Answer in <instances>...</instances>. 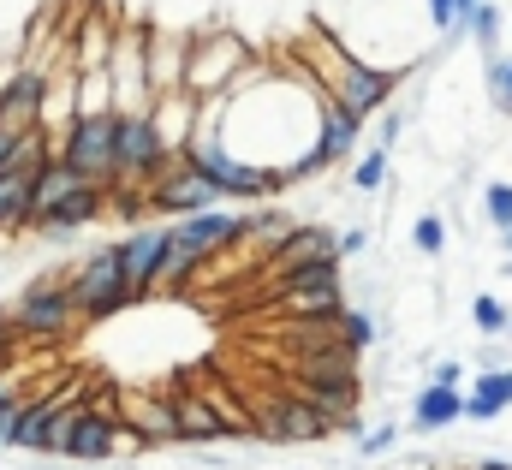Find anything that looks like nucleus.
Segmentation results:
<instances>
[{
  "instance_id": "nucleus-1",
  "label": "nucleus",
  "mask_w": 512,
  "mask_h": 470,
  "mask_svg": "<svg viewBox=\"0 0 512 470\" xmlns=\"http://www.w3.org/2000/svg\"><path fill=\"white\" fill-rule=\"evenodd\" d=\"M66 274H72V268H48V274L24 280V292L6 304V316H12V328H18L24 346H60L66 334L84 328V322H78V304H72V292H66Z\"/></svg>"
},
{
  "instance_id": "nucleus-2",
  "label": "nucleus",
  "mask_w": 512,
  "mask_h": 470,
  "mask_svg": "<svg viewBox=\"0 0 512 470\" xmlns=\"http://www.w3.org/2000/svg\"><path fill=\"white\" fill-rule=\"evenodd\" d=\"M66 292H72V304H78V322H84V328L126 316L131 292H126V274H120V244L108 238V244H96L90 256H78V262H72V274H66Z\"/></svg>"
},
{
  "instance_id": "nucleus-3",
  "label": "nucleus",
  "mask_w": 512,
  "mask_h": 470,
  "mask_svg": "<svg viewBox=\"0 0 512 470\" xmlns=\"http://www.w3.org/2000/svg\"><path fill=\"white\" fill-rule=\"evenodd\" d=\"M251 417H256V447H310V441L334 435V423L304 393H262Z\"/></svg>"
},
{
  "instance_id": "nucleus-4",
  "label": "nucleus",
  "mask_w": 512,
  "mask_h": 470,
  "mask_svg": "<svg viewBox=\"0 0 512 470\" xmlns=\"http://www.w3.org/2000/svg\"><path fill=\"white\" fill-rule=\"evenodd\" d=\"M114 131H120V114H78L54 137V155L72 173H84L90 185L114 191Z\"/></svg>"
},
{
  "instance_id": "nucleus-5",
  "label": "nucleus",
  "mask_w": 512,
  "mask_h": 470,
  "mask_svg": "<svg viewBox=\"0 0 512 470\" xmlns=\"http://www.w3.org/2000/svg\"><path fill=\"white\" fill-rule=\"evenodd\" d=\"M251 66V48L233 36V30H215V36H191V60H185V96L209 102L221 96L239 72Z\"/></svg>"
},
{
  "instance_id": "nucleus-6",
  "label": "nucleus",
  "mask_w": 512,
  "mask_h": 470,
  "mask_svg": "<svg viewBox=\"0 0 512 470\" xmlns=\"http://www.w3.org/2000/svg\"><path fill=\"white\" fill-rule=\"evenodd\" d=\"M143 197H149V221H185V215H203V209H221V203H227L203 173L185 167V155H179Z\"/></svg>"
},
{
  "instance_id": "nucleus-7",
  "label": "nucleus",
  "mask_w": 512,
  "mask_h": 470,
  "mask_svg": "<svg viewBox=\"0 0 512 470\" xmlns=\"http://www.w3.org/2000/svg\"><path fill=\"white\" fill-rule=\"evenodd\" d=\"M143 24L114 36V60H108V84H114V114H143L155 102L149 90V60H143Z\"/></svg>"
},
{
  "instance_id": "nucleus-8",
  "label": "nucleus",
  "mask_w": 512,
  "mask_h": 470,
  "mask_svg": "<svg viewBox=\"0 0 512 470\" xmlns=\"http://www.w3.org/2000/svg\"><path fill=\"white\" fill-rule=\"evenodd\" d=\"M42 90H48V66H42V60H18V66L0 78V131H12V137L36 131V119H42Z\"/></svg>"
},
{
  "instance_id": "nucleus-9",
  "label": "nucleus",
  "mask_w": 512,
  "mask_h": 470,
  "mask_svg": "<svg viewBox=\"0 0 512 470\" xmlns=\"http://www.w3.org/2000/svg\"><path fill=\"white\" fill-rule=\"evenodd\" d=\"M120 244V274H126L131 304H143L155 292V268H161V250H167V221H143V227H126Z\"/></svg>"
},
{
  "instance_id": "nucleus-10",
  "label": "nucleus",
  "mask_w": 512,
  "mask_h": 470,
  "mask_svg": "<svg viewBox=\"0 0 512 470\" xmlns=\"http://www.w3.org/2000/svg\"><path fill=\"white\" fill-rule=\"evenodd\" d=\"M161 393L173 399V417H179V447H185V453H197V447H233L227 423L215 417V405H209L203 393H191V387H179V381H167Z\"/></svg>"
},
{
  "instance_id": "nucleus-11",
  "label": "nucleus",
  "mask_w": 512,
  "mask_h": 470,
  "mask_svg": "<svg viewBox=\"0 0 512 470\" xmlns=\"http://www.w3.org/2000/svg\"><path fill=\"white\" fill-rule=\"evenodd\" d=\"M102 215H108V191H102V185H84V191H72L60 209H48V215L30 227V238H42V244H66L72 233L96 227Z\"/></svg>"
},
{
  "instance_id": "nucleus-12",
  "label": "nucleus",
  "mask_w": 512,
  "mask_h": 470,
  "mask_svg": "<svg viewBox=\"0 0 512 470\" xmlns=\"http://www.w3.org/2000/svg\"><path fill=\"white\" fill-rule=\"evenodd\" d=\"M453 423H465V393L459 387H417V399H411V417H405V435H447Z\"/></svg>"
},
{
  "instance_id": "nucleus-13",
  "label": "nucleus",
  "mask_w": 512,
  "mask_h": 470,
  "mask_svg": "<svg viewBox=\"0 0 512 470\" xmlns=\"http://www.w3.org/2000/svg\"><path fill=\"white\" fill-rule=\"evenodd\" d=\"M322 256H340V250H334V227H322V221H298L292 233L268 250V274L280 280V274H292V268H304V262H322Z\"/></svg>"
},
{
  "instance_id": "nucleus-14",
  "label": "nucleus",
  "mask_w": 512,
  "mask_h": 470,
  "mask_svg": "<svg viewBox=\"0 0 512 470\" xmlns=\"http://www.w3.org/2000/svg\"><path fill=\"white\" fill-rule=\"evenodd\" d=\"M143 60H149V90H155V96H167V90H185L191 36H173V30H149V36H143Z\"/></svg>"
},
{
  "instance_id": "nucleus-15",
  "label": "nucleus",
  "mask_w": 512,
  "mask_h": 470,
  "mask_svg": "<svg viewBox=\"0 0 512 470\" xmlns=\"http://www.w3.org/2000/svg\"><path fill=\"white\" fill-rule=\"evenodd\" d=\"M149 119H155V137H161V149L185 155V143H191V131H197V96H185V90H167V96H155V102H149Z\"/></svg>"
},
{
  "instance_id": "nucleus-16",
  "label": "nucleus",
  "mask_w": 512,
  "mask_h": 470,
  "mask_svg": "<svg viewBox=\"0 0 512 470\" xmlns=\"http://www.w3.org/2000/svg\"><path fill=\"white\" fill-rule=\"evenodd\" d=\"M507 411H512V363L507 369H483V375H471L465 423H501Z\"/></svg>"
},
{
  "instance_id": "nucleus-17",
  "label": "nucleus",
  "mask_w": 512,
  "mask_h": 470,
  "mask_svg": "<svg viewBox=\"0 0 512 470\" xmlns=\"http://www.w3.org/2000/svg\"><path fill=\"white\" fill-rule=\"evenodd\" d=\"M84 185H90V179H84V173H72V167H66L60 155H54V161H48V167L36 173V185H30V227H36V221H42L48 209H60V203L72 197V191H84ZM24 238H30V233H24Z\"/></svg>"
},
{
  "instance_id": "nucleus-18",
  "label": "nucleus",
  "mask_w": 512,
  "mask_h": 470,
  "mask_svg": "<svg viewBox=\"0 0 512 470\" xmlns=\"http://www.w3.org/2000/svg\"><path fill=\"white\" fill-rule=\"evenodd\" d=\"M114 36H120V30H108V18H102V12H90V18H84V30L66 42L72 72H108V60H114Z\"/></svg>"
},
{
  "instance_id": "nucleus-19",
  "label": "nucleus",
  "mask_w": 512,
  "mask_h": 470,
  "mask_svg": "<svg viewBox=\"0 0 512 470\" xmlns=\"http://www.w3.org/2000/svg\"><path fill=\"white\" fill-rule=\"evenodd\" d=\"M358 131H364V119H352L340 102H328V96H322V125H316V143L328 149V161H334V167L358 155Z\"/></svg>"
},
{
  "instance_id": "nucleus-20",
  "label": "nucleus",
  "mask_w": 512,
  "mask_h": 470,
  "mask_svg": "<svg viewBox=\"0 0 512 470\" xmlns=\"http://www.w3.org/2000/svg\"><path fill=\"white\" fill-rule=\"evenodd\" d=\"M465 36H471V48L483 54V60H501V36H507V12L495 6V0H483L471 18H465Z\"/></svg>"
},
{
  "instance_id": "nucleus-21",
  "label": "nucleus",
  "mask_w": 512,
  "mask_h": 470,
  "mask_svg": "<svg viewBox=\"0 0 512 470\" xmlns=\"http://www.w3.org/2000/svg\"><path fill=\"white\" fill-rule=\"evenodd\" d=\"M411 250H417L423 262H435V256H447V215H435V209H423V215L411 221Z\"/></svg>"
},
{
  "instance_id": "nucleus-22",
  "label": "nucleus",
  "mask_w": 512,
  "mask_h": 470,
  "mask_svg": "<svg viewBox=\"0 0 512 470\" xmlns=\"http://www.w3.org/2000/svg\"><path fill=\"white\" fill-rule=\"evenodd\" d=\"M387 173H393V155H387V149H370V155H358V167H352V191L370 203L376 191H387Z\"/></svg>"
},
{
  "instance_id": "nucleus-23",
  "label": "nucleus",
  "mask_w": 512,
  "mask_h": 470,
  "mask_svg": "<svg viewBox=\"0 0 512 470\" xmlns=\"http://www.w3.org/2000/svg\"><path fill=\"white\" fill-rule=\"evenodd\" d=\"M507 322H512V310L495 292H477V298H471V328H477L483 340H507Z\"/></svg>"
},
{
  "instance_id": "nucleus-24",
  "label": "nucleus",
  "mask_w": 512,
  "mask_h": 470,
  "mask_svg": "<svg viewBox=\"0 0 512 470\" xmlns=\"http://www.w3.org/2000/svg\"><path fill=\"white\" fill-rule=\"evenodd\" d=\"M483 96H489V108L507 119L512 114V60H483Z\"/></svg>"
},
{
  "instance_id": "nucleus-25",
  "label": "nucleus",
  "mask_w": 512,
  "mask_h": 470,
  "mask_svg": "<svg viewBox=\"0 0 512 470\" xmlns=\"http://www.w3.org/2000/svg\"><path fill=\"white\" fill-rule=\"evenodd\" d=\"M78 114H114V84H108V72H78Z\"/></svg>"
},
{
  "instance_id": "nucleus-26",
  "label": "nucleus",
  "mask_w": 512,
  "mask_h": 470,
  "mask_svg": "<svg viewBox=\"0 0 512 470\" xmlns=\"http://www.w3.org/2000/svg\"><path fill=\"white\" fill-rule=\"evenodd\" d=\"M483 221L495 233H512V179H489L483 185Z\"/></svg>"
},
{
  "instance_id": "nucleus-27",
  "label": "nucleus",
  "mask_w": 512,
  "mask_h": 470,
  "mask_svg": "<svg viewBox=\"0 0 512 470\" xmlns=\"http://www.w3.org/2000/svg\"><path fill=\"white\" fill-rule=\"evenodd\" d=\"M399 435H405V423H376V429H358L352 447H358V459H387L399 447Z\"/></svg>"
},
{
  "instance_id": "nucleus-28",
  "label": "nucleus",
  "mask_w": 512,
  "mask_h": 470,
  "mask_svg": "<svg viewBox=\"0 0 512 470\" xmlns=\"http://www.w3.org/2000/svg\"><path fill=\"white\" fill-rule=\"evenodd\" d=\"M405 125H411V108H399V102H393V108H382V125H376V149H387V155H393V143H399V131H405Z\"/></svg>"
},
{
  "instance_id": "nucleus-29",
  "label": "nucleus",
  "mask_w": 512,
  "mask_h": 470,
  "mask_svg": "<svg viewBox=\"0 0 512 470\" xmlns=\"http://www.w3.org/2000/svg\"><path fill=\"white\" fill-rule=\"evenodd\" d=\"M512 363V340H483L477 352H471V369L483 375V369H507Z\"/></svg>"
},
{
  "instance_id": "nucleus-30",
  "label": "nucleus",
  "mask_w": 512,
  "mask_h": 470,
  "mask_svg": "<svg viewBox=\"0 0 512 470\" xmlns=\"http://www.w3.org/2000/svg\"><path fill=\"white\" fill-rule=\"evenodd\" d=\"M370 227H346V233H334V250H340V262H352V256H370Z\"/></svg>"
},
{
  "instance_id": "nucleus-31",
  "label": "nucleus",
  "mask_w": 512,
  "mask_h": 470,
  "mask_svg": "<svg viewBox=\"0 0 512 470\" xmlns=\"http://www.w3.org/2000/svg\"><path fill=\"white\" fill-rule=\"evenodd\" d=\"M18 352H24V340H18V328H12V316L0 310V369H18Z\"/></svg>"
},
{
  "instance_id": "nucleus-32",
  "label": "nucleus",
  "mask_w": 512,
  "mask_h": 470,
  "mask_svg": "<svg viewBox=\"0 0 512 470\" xmlns=\"http://www.w3.org/2000/svg\"><path fill=\"white\" fill-rule=\"evenodd\" d=\"M459 381H465V363H459V357H441V363L429 369V387H459Z\"/></svg>"
},
{
  "instance_id": "nucleus-33",
  "label": "nucleus",
  "mask_w": 512,
  "mask_h": 470,
  "mask_svg": "<svg viewBox=\"0 0 512 470\" xmlns=\"http://www.w3.org/2000/svg\"><path fill=\"white\" fill-rule=\"evenodd\" d=\"M12 149H18V137H12V131H0V167L12 161Z\"/></svg>"
},
{
  "instance_id": "nucleus-34",
  "label": "nucleus",
  "mask_w": 512,
  "mask_h": 470,
  "mask_svg": "<svg viewBox=\"0 0 512 470\" xmlns=\"http://www.w3.org/2000/svg\"><path fill=\"white\" fill-rule=\"evenodd\" d=\"M477 470H512V459H483Z\"/></svg>"
},
{
  "instance_id": "nucleus-35",
  "label": "nucleus",
  "mask_w": 512,
  "mask_h": 470,
  "mask_svg": "<svg viewBox=\"0 0 512 470\" xmlns=\"http://www.w3.org/2000/svg\"><path fill=\"white\" fill-rule=\"evenodd\" d=\"M501 250H507V256H512V233H501Z\"/></svg>"
},
{
  "instance_id": "nucleus-36",
  "label": "nucleus",
  "mask_w": 512,
  "mask_h": 470,
  "mask_svg": "<svg viewBox=\"0 0 512 470\" xmlns=\"http://www.w3.org/2000/svg\"><path fill=\"white\" fill-rule=\"evenodd\" d=\"M501 274H507V280H512V256H507V262H501Z\"/></svg>"
},
{
  "instance_id": "nucleus-37",
  "label": "nucleus",
  "mask_w": 512,
  "mask_h": 470,
  "mask_svg": "<svg viewBox=\"0 0 512 470\" xmlns=\"http://www.w3.org/2000/svg\"><path fill=\"white\" fill-rule=\"evenodd\" d=\"M507 340H512V322H507Z\"/></svg>"
},
{
  "instance_id": "nucleus-38",
  "label": "nucleus",
  "mask_w": 512,
  "mask_h": 470,
  "mask_svg": "<svg viewBox=\"0 0 512 470\" xmlns=\"http://www.w3.org/2000/svg\"><path fill=\"white\" fill-rule=\"evenodd\" d=\"M507 30H512V18H507Z\"/></svg>"
},
{
  "instance_id": "nucleus-39",
  "label": "nucleus",
  "mask_w": 512,
  "mask_h": 470,
  "mask_svg": "<svg viewBox=\"0 0 512 470\" xmlns=\"http://www.w3.org/2000/svg\"><path fill=\"white\" fill-rule=\"evenodd\" d=\"M292 470H298V465H292Z\"/></svg>"
}]
</instances>
